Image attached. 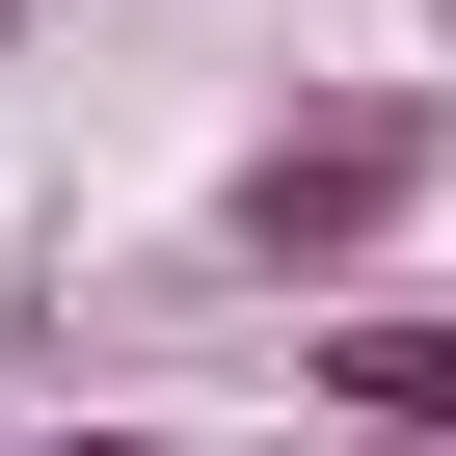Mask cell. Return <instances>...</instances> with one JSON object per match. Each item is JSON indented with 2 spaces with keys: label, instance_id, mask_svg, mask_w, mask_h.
Returning a JSON list of instances; mask_svg holds the SVG:
<instances>
[{
  "label": "cell",
  "instance_id": "cell-1",
  "mask_svg": "<svg viewBox=\"0 0 456 456\" xmlns=\"http://www.w3.org/2000/svg\"><path fill=\"white\" fill-rule=\"evenodd\" d=\"M456 188V108L429 81H349V108H296V134H242V188H215V242L242 269H296V296H349L403 215Z\"/></svg>",
  "mask_w": 456,
  "mask_h": 456
},
{
  "label": "cell",
  "instance_id": "cell-2",
  "mask_svg": "<svg viewBox=\"0 0 456 456\" xmlns=\"http://www.w3.org/2000/svg\"><path fill=\"white\" fill-rule=\"evenodd\" d=\"M296 376H322V429H456V296H349Z\"/></svg>",
  "mask_w": 456,
  "mask_h": 456
},
{
  "label": "cell",
  "instance_id": "cell-3",
  "mask_svg": "<svg viewBox=\"0 0 456 456\" xmlns=\"http://www.w3.org/2000/svg\"><path fill=\"white\" fill-rule=\"evenodd\" d=\"M0 456H134V429H0Z\"/></svg>",
  "mask_w": 456,
  "mask_h": 456
}]
</instances>
